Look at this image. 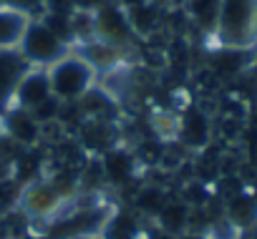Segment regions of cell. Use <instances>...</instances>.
Here are the masks:
<instances>
[{"mask_svg": "<svg viewBox=\"0 0 257 239\" xmlns=\"http://www.w3.org/2000/svg\"><path fill=\"white\" fill-rule=\"evenodd\" d=\"M169 194L167 189L162 186H154V184H147L137 191V201H134V211L142 216V219H154L159 214V209L167 204Z\"/></svg>", "mask_w": 257, "mask_h": 239, "instance_id": "e0dca14e", "label": "cell"}, {"mask_svg": "<svg viewBox=\"0 0 257 239\" xmlns=\"http://www.w3.org/2000/svg\"><path fill=\"white\" fill-rule=\"evenodd\" d=\"M93 38H101L116 48H126L134 43V31H132V23L126 18V11L118 8L113 0L103 3L96 13H93Z\"/></svg>", "mask_w": 257, "mask_h": 239, "instance_id": "5b68a950", "label": "cell"}, {"mask_svg": "<svg viewBox=\"0 0 257 239\" xmlns=\"http://www.w3.org/2000/svg\"><path fill=\"white\" fill-rule=\"evenodd\" d=\"M51 98H53V93H51V83H48L46 68H31V71L23 76V81H21V86H18V91H16L13 106L31 113V111H36L38 106H43L46 101H51ZM13 106H11V108H13Z\"/></svg>", "mask_w": 257, "mask_h": 239, "instance_id": "8fae6325", "label": "cell"}, {"mask_svg": "<svg viewBox=\"0 0 257 239\" xmlns=\"http://www.w3.org/2000/svg\"><path fill=\"white\" fill-rule=\"evenodd\" d=\"M189 219H192V206L182 196H169L167 204L159 209V214L152 221L162 231L174 234V236H182V234L189 231Z\"/></svg>", "mask_w": 257, "mask_h": 239, "instance_id": "5bb4252c", "label": "cell"}, {"mask_svg": "<svg viewBox=\"0 0 257 239\" xmlns=\"http://www.w3.org/2000/svg\"><path fill=\"white\" fill-rule=\"evenodd\" d=\"M31 68L18 48H0V116L13 106L16 91Z\"/></svg>", "mask_w": 257, "mask_h": 239, "instance_id": "ba28073f", "label": "cell"}, {"mask_svg": "<svg viewBox=\"0 0 257 239\" xmlns=\"http://www.w3.org/2000/svg\"><path fill=\"white\" fill-rule=\"evenodd\" d=\"M46 73H48L51 93L61 103H78L96 86V71L76 51H68L63 58L51 63Z\"/></svg>", "mask_w": 257, "mask_h": 239, "instance_id": "7a4b0ae2", "label": "cell"}, {"mask_svg": "<svg viewBox=\"0 0 257 239\" xmlns=\"http://www.w3.org/2000/svg\"><path fill=\"white\" fill-rule=\"evenodd\" d=\"M214 43L234 51L257 48V0H222Z\"/></svg>", "mask_w": 257, "mask_h": 239, "instance_id": "6da1fadb", "label": "cell"}, {"mask_svg": "<svg viewBox=\"0 0 257 239\" xmlns=\"http://www.w3.org/2000/svg\"><path fill=\"white\" fill-rule=\"evenodd\" d=\"M3 129H6V136H11L16 144L21 146H33L38 144V139L43 136V129L36 118L23 111V108H8L3 113Z\"/></svg>", "mask_w": 257, "mask_h": 239, "instance_id": "4fadbf2b", "label": "cell"}, {"mask_svg": "<svg viewBox=\"0 0 257 239\" xmlns=\"http://www.w3.org/2000/svg\"><path fill=\"white\" fill-rule=\"evenodd\" d=\"M159 16L162 13H159L154 0H147V3H142V6H137L132 11H126V18H128V23H132L134 36H149V33H154L157 26H159Z\"/></svg>", "mask_w": 257, "mask_h": 239, "instance_id": "ac0fdd59", "label": "cell"}, {"mask_svg": "<svg viewBox=\"0 0 257 239\" xmlns=\"http://www.w3.org/2000/svg\"><path fill=\"white\" fill-rule=\"evenodd\" d=\"M63 204L66 199L58 194V189L53 186L48 176L33 179L31 184H26L18 196V206L23 209V214L31 219H41V221H51Z\"/></svg>", "mask_w": 257, "mask_h": 239, "instance_id": "277c9868", "label": "cell"}, {"mask_svg": "<svg viewBox=\"0 0 257 239\" xmlns=\"http://www.w3.org/2000/svg\"><path fill=\"white\" fill-rule=\"evenodd\" d=\"M103 3H108V0H73V11H78V13H96Z\"/></svg>", "mask_w": 257, "mask_h": 239, "instance_id": "ffe728a7", "label": "cell"}, {"mask_svg": "<svg viewBox=\"0 0 257 239\" xmlns=\"http://www.w3.org/2000/svg\"><path fill=\"white\" fill-rule=\"evenodd\" d=\"M18 51L33 68H48L51 63L63 58L71 51V46H66L41 18H31V23L18 43Z\"/></svg>", "mask_w": 257, "mask_h": 239, "instance_id": "3957f363", "label": "cell"}, {"mask_svg": "<svg viewBox=\"0 0 257 239\" xmlns=\"http://www.w3.org/2000/svg\"><path fill=\"white\" fill-rule=\"evenodd\" d=\"M98 164H101L103 184L113 189H126L139 179V154L123 144H116L113 149L101 154Z\"/></svg>", "mask_w": 257, "mask_h": 239, "instance_id": "8992f818", "label": "cell"}, {"mask_svg": "<svg viewBox=\"0 0 257 239\" xmlns=\"http://www.w3.org/2000/svg\"><path fill=\"white\" fill-rule=\"evenodd\" d=\"M179 239H209L204 231H187V234H182Z\"/></svg>", "mask_w": 257, "mask_h": 239, "instance_id": "603a6c76", "label": "cell"}, {"mask_svg": "<svg viewBox=\"0 0 257 239\" xmlns=\"http://www.w3.org/2000/svg\"><path fill=\"white\" fill-rule=\"evenodd\" d=\"M91 239H101V236H91Z\"/></svg>", "mask_w": 257, "mask_h": 239, "instance_id": "d4e9b609", "label": "cell"}, {"mask_svg": "<svg viewBox=\"0 0 257 239\" xmlns=\"http://www.w3.org/2000/svg\"><path fill=\"white\" fill-rule=\"evenodd\" d=\"M147 229V221L134 209H111L103 226L101 239H139Z\"/></svg>", "mask_w": 257, "mask_h": 239, "instance_id": "7c38bea8", "label": "cell"}, {"mask_svg": "<svg viewBox=\"0 0 257 239\" xmlns=\"http://www.w3.org/2000/svg\"><path fill=\"white\" fill-rule=\"evenodd\" d=\"M31 18L0 6V48H18Z\"/></svg>", "mask_w": 257, "mask_h": 239, "instance_id": "2e32d148", "label": "cell"}, {"mask_svg": "<svg viewBox=\"0 0 257 239\" xmlns=\"http://www.w3.org/2000/svg\"><path fill=\"white\" fill-rule=\"evenodd\" d=\"M139 239H149V236H147V234H142V236H139Z\"/></svg>", "mask_w": 257, "mask_h": 239, "instance_id": "cb8c5ba5", "label": "cell"}, {"mask_svg": "<svg viewBox=\"0 0 257 239\" xmlns=\"http://www.w3.org/2000/svg\"><path fill=\"white\" fill-rule=\"evenodd\" d=\"M244 186H247V191L252 194V199L257 201V171H254V176H249V181H247Z\"/></svg>", "mask_w": 257, "mask_h": 239, "instance_id": "7402d4cb", "label": "cell"}, {"mask_svg": "<svg viewBox=\"0 0 257 239\" xmlns=\"http://www.w3.org/2000/svg\"><path fill=\"white\" fill-rule=\"evenodd\" d=\"M78 141L91 156H101L118 144V131L111 118H83L78 126Z\"/></svg>", "mask_w": 257, "mask_h": 239, "instance_id": "9c48e42d", "label": "cell"}, {"mask_svg": "<svg viewBox=\"0 0 257 239\" xmlns=\"http://www.w3.org/2000/svg\"><path fill=\"white\" fill-rule=\"evenodd\" d=\"M222 214L242 234H249L257 226V201L252 199L247 186H239L232 194L222 196Z\"/></svg>", "mask_w": 257, "mask_h": 239, "instance_id": "30bf717a", "label": "cell"}, {"mask_svg": "<svg viewBox=\"0 0 257 239\" xmlns=\"http://www.w3.org/2000/svg\"><path fill=\"white\" fill-rule=\"evenodd\" d=\"M219 6L222 0H184V16L187 21L207 38H214L217 21H219Z\"/></svg>", "mask_w": 257, "mask_h": 239, "instance_id": "9a60e30c", "label": "cell"}, {"mask_svg": "<svg viewBox=\"0 0 257 239\" xmlns=\"http://www.w3.org/2000/svg\"><path fill=\"white\" fill-rule=\"evenodd\" d=\"M113 3H116L118 8H123V11H132V8H137V6L147 3V0H113Z\"/></svg>", "mask_w": 257, "mask_h": 239, "instance_id": "44dd1931", "label": "cell"}, {"mask_svg": "<svg viewBox=\"0 0 257 239\" xmlns=\"http://www.w3.org/2000/svg\"><path fill=\"white\" fill-rule=\"evenodd\" d=\"M46 13L71 16L73 13V0H46Z\"/></svg>", "mask_w": 257, "mask_h": 239, "instance_id": "d6986e66", "label": "cell"}, {"mask_svg": "<svg viewBox=\"0 0 257 239\" xmlns=\"http://www.w3.org/2000/svg\"><path fill=\"white\" fill-rule=\"evenodd\" d=\"M174 139L187 151H204L212 141V118L207 111L189 106L177 116V134Z\"/></svg>", "mask_w": 257, "mask_h": 239, "instance_id": "52a82bcc", "label": "cell"}]
</instances>
